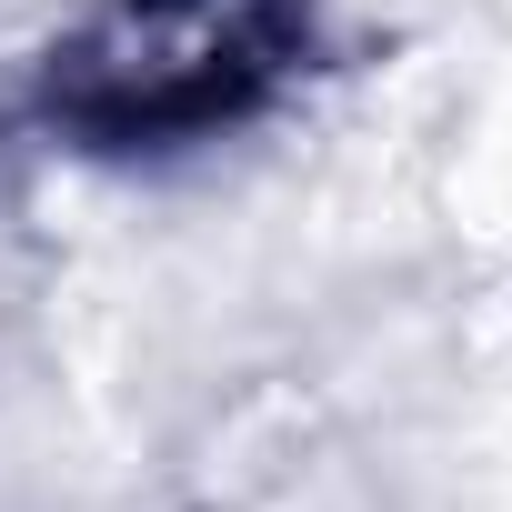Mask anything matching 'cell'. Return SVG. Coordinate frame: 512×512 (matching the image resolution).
I'll return each instance as SVG.
<instances>
[{
	"label": "cell",
	"mask_w": 512,
	"mask_h": 512,
	"mask_svg": "<svg viewBox=\"0 0 512 512\" xmlns=\"http://www.w3.org/2000/svg\"><path fill=\"white\" fill-rule=\"evenodd\" d=\"M312 41V0H91L41 111L91 151H171L262 111Z\"/></svg>",
	"instance_id": "6da1fadb"
}]
</instances>
